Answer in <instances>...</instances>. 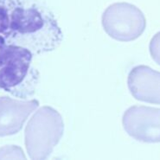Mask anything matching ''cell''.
<instances>
[{
	"label": "cell",
	"instance_id": "cell-1",
	"mask_svg": "<svg viewBox=\"0 0 160 160\" xmlns=\"http://www.w3.org/2000/svg\"><path fill=\"white\" fill-rule=\"evenodd\" d=\"M2 39L38 56L58 48L63 35L53 12L42 3L14 0L8 29Z\"/></svg>",
	"mask_w": 160,
	"mask_h": 160
},
{
	"label": "cell",
	"instance_id": "cell-6",
	"mask_svg": "<svg viewBox=\"0 0 160 160\" xmlns=\"http://www.w3.org/2000/svg\"><path fill=\"white\" fill-rule=\"evenodd\" d=\"M38 107L37 100L18 101L8 96L0 97V137L20 132L28 117Z\"/></svg>",
	"mask_w": 160,
	"mask_h": 160
},
{
	"label": "cell",
	"instance_id": "cell-7",
	"mask_svg": "<svg viewBox=\"0 0 160 160\" xmlns=\"http://www.w3.org/2000/svg\"><path fill=\"white\" fill-rule=\"evenodd\" d=\"M127 87L132 95L139 101L160 105V72L139 65L130 71Z\"/></svg>",
	"mask_w": 160,
	"mask_h": 160
},
{
	"label": "cell",
	"instance_id": "cell-4",
	"mask_svg": "<svg viewBox=\"0 0 160 160\" xmlns=\"http://www.w3.org/2000/svg\"><path fill=\"white\" fill-rule=\"evenodd\" d=\"M102 27L109 37L119 42H132L141 36L146 19L137 6L128 3H115L105 10Z\"/></svg>",
	"mask_w": 160,
	"mask_h": 160
},
{
	"label": "cell",
	"instance_id": "cell-9",
	"mask_svg": "<svg viewBox=\"0 0 160 160\" xmlns=\"http://www.w3.org/2000/svg\"><path fill=\"white\" fill-rule=\"evenodd\" d=\"M10 44H7L5 42L0 38V68L2 66V64L4 63L6 55H7L8 49H9Z\"/></svg>",
	"mask_w": 160,
	"mask_h": 160
},
{
	"label": "cell",
	"instance_id": "cell-2",
	"mask_svg": "<svg viewBox=\"0 0 160 160\" xmlns=\"http://www.w3.org/2000/svg\"><path fill=\"white\" fill-rule=\"evenodd\" d=\"M33 56L25 48L9 46L0 68V90L22 100L33 96L40 83L39 71L32 64Z\"/></svg>",
	"mask_w": 160,
	"mask_h": 160
},
{
	"label": "cell",
	"instance_id": "cell-3",
	"mask_svg": "<svg viewBox=\"0 0 160 160\" xmlns=\"http://www.w3.org/2000/svg\"><path fill=\"white\" fill-rule=\"evenodd\" d=\"M64 132L63 119L51 107L38 109L24 132L27 152L31 159H46L51 155Z\"/></svg>",
	"mask_w": 160,
	"mask_h": 160
},
{
	"label": "cell",
	"instance_id": "cell-8",
	"mask_svg": "<svg viewBox=\"0 0 160 160\" xmlns=\"http://www.w3.org/2000/svg\"><path fill=\"white\" fill-rule=\"evenodd\" d=\"M149 50L154 62L160 65V31L152 38L150 42Z\"/></svg>",
	"mask_w": 160,
	"mask_h": 160
},
{
	"label": "cell",
	"instance_id": "cell-5",
	"mask_svg": "<svg viewBox=\"0 0 160 160\" xmlns=\"http://www.w3.org/2000/svg\"><path fill=\"white\" fill-rule=\"evenodd\" d=\"M123 127L131 137L144 143H160V108L133 106L125 112Z\"/></svg>",
	"mask_w": 160,
	"mask_h": 160
}]
</instances>
